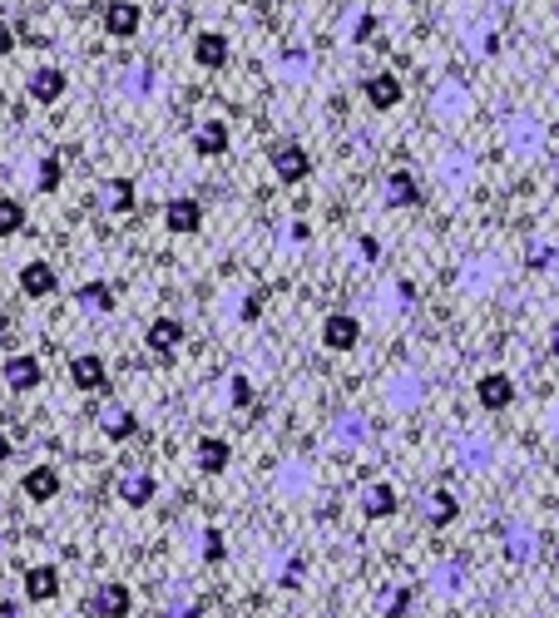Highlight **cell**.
<instances>
[{
  "label": "cell",
  "instance_id": "38",
  "mask_svg": "<svg viewBox=\"0 0 559 618\" xmlns=\"http://www.w3.org/2000/svg\"><path fill=\"white\" fill-rule=\"evenodd\" d=\"M258 312H262V297H248L242 302V322H258Z\"/></svg>",
  "mask_w": 559,
  "mask_h": 618
},
{
  "label": "cell",
  "instance_id": "10",
  "mask_svg": "<svg viewBox=\"0 0 559 618\" xmlns=\"http://www.w3.org/2000/svg\"><path fill=\"white\" fill-rule=\"evenodd\" d=\"M505 559L510 564H530V559H540V529H530V525H505Z\"/></svg>",
  "mask_w": 559,
  "mask_h": 618
},
{
  "label": "cell",
  "instance_id": "2",
  "mask_svg": "<svg viewBox=\"0 0 559 618\" xmlns=\"http://www.w3.org/2000/svg\"><path fill=\"white\" fill-rule=\"evenodd\" d=\"M401 94H406V84H401V74H396V70H372V74L362 80V100L372 104L376 114L401 110Z\"/></svg>",
  "mask_w": 559,
  "mask_h": 618
},
{
  "label": "cell",
  "instance_id": "30",
  "mask_svg": "<svg viewBox=\"0 0 559 618\" xmlns=\"http://www.w3.org/2000/svg\"><path fill=\"white\" fill-rule=\"evenodd\" d=\"M25 228V204L20 198H0V238H15Z\"/></svg>",
  "mask_w": 559,
  "mask_h": 618
},
{
  "label": "cell",
  "instance_id": "23",
  "mask_svg": "<svg viewBox=\"0 0 559 618\" xmlns=\"http://www.w3.org/2000/svg\"><path fill=\"white\" fill-rule=\"evenodd\" d=\"M194 148H198L204 158H224V154H228V124H224V120H204V124L194 130Z\"/></svg>",
  "mask_w": 559,
  "mask_h": 618
},
{
  "label": "cell",
  "instance_id": "40",
  "mask_svg": "<svg viewBox=\"0 0 559 618\" xmlns=\"http://www.w3.org/2000/svg\"><path fill=\"white\" fill-rule=\"evenodd\" d=\"M545 425H550V435H559V401L550 406V415H545Z\"/></svg>",
  "mask_w": 559,
  "mask_h": 618
},
{
  "label": "cell",
  "instance_id": "11",
  "mask_svg": "<svg viewBox=\"0 0 559 618\" xmlns=\"http://www.w3.org/2000/svg\"><path fill=\"white\" fill-rule=\"evenodd\" d=\"M65 90H70V80H65V70H55V65L30 70V80H25V94H30L35 104H55Z\"/></svg>",
  "mask_w": 559,
  "mask_h": 618
},
{
  "label": "cell",
  "instance_id": "33",
  "mask_svg": "<svg viewBox=\"0 0 559 618\" xmlns=\"http://www.w3.org/2000/svg\"><path fill=\"white\" fill-rule=\"evenodd\" d=\"M204 559H208V564H224V559H228V545H224V529H214V525L204 529Z\"/></svg>",
  "mask_w": 559,
  "mask_h": 618
},
{
  "label": "cell",
  "instance_id": "45",
  "mask_svg": "<svg viewBox=\"0 0 559 618\" xmlns=\"http://www.w3.org/2000/svg\"><path fill=\"white\" fill-rule=\"evenodd\" d=\"M234 6H248V0H234Z\"/></svg>",
  "mask_w": 559,
  "mask_h": 618
},
{
  "label": "cell",
  "instance_id": "21",
  "mask_svg": "<svg viewBox=\"0 0 559 618\" xmlns=\"http://www.w3.org/2000/svg\"><path fill=\"white\" fill-rule=\"evenodd\" d=\"M396 509H401V495L386 481H376L372 490H362V515L366 519H392Z\"/></svg>",
  "mask_w": 559,
  "mask_h": 618
},
{
  "label": "cell",
  "instance_id": "28",
  "mask_svg": "<svg viewBox=\"0 0 559 618\" xmlns=\"http://www.w3.org/2000/svg\"><path fill=\"white\" fill-rule=\"evenodd\" d=\"M431 589H436V594H460V589H466V564H460V559L436 564V569H431Z\"/></svg>",
  "mask_w": 559,
  "mask_h": 618
},
{
  "label": "cell",
  "instance_id": "42",
  "mask_svg": "<svg viewBox=\"0 0 559 618\" xmlns=\"http://www.w3.org/2000/svg\"><path fill=\"white\" fill-rule=\"evenodd\" d=\"M168 618H198L194 609H178V614H168Z\"/></svg>",
  "mask_w": 559,
  "mask_h": 618
},
{
  "label": "cell",
  "instance_id": "8",
  "mask_svg": "<svg viewBox=\"0 0 559 618\" xmlns=\"http://www.w3.org/2000/svg\"><path fill=\"white\" fill-rule=\"evenodd\" d=\"M272 174L282 178V184H302V178L312 174V158L302 144H278L272 148Z\"/></svg>",
  "mask_w": 559,
  "mask_h": 618
},
{
  "label": "cell",
  "instance_id": "41",
  "mask_svg": "<svg viewBox=\"0 0 559 618\" xmlns=\"http://www.w3.org/2000/svg\"><path fill=\"white\" fill-rule=\"evenodd\" d=\"M0 618H20V609H15V604H10V599H6V604H0Z\"/></svg>",
  "mask_w": 559,
  "mask_h": 618
},
{
  "label": "cell",
  "instance_id": "27",
  "mask_svg": "<svg viewBox=\"0 0 559 618\" xmlns=\"http://www.w3.org/2000/svg\"><path fill=\"white\" fill-rule=\"evenodd\" d=\"M386 198H392L396 208H421L426 204V194H421V184L411 174H386Z\"/></svg>",
  "mask_w": 559,
  "mask_h": 618
},
{
  "label": "cell",
  "instance_id": "6",
  "mask_svg": "<svg viewBox=\"0 0 559 618\" xmlns=\"http://www.w3.org/2000/svg\"><path fill=\"white\" fill-rule=\"evenodd\" d=\"M0 377H6V387L10 391H35V387H45V367H40L30 351H15V357H6V367H0Z\"/></svg>",
  "mask_w": 559,
  "mask_h": 618
},
{
  "label": "cell",
  "instance_id": "31",
  "mask_svg": "<svg viewBox=\"0 0 559 618\" xmlns=\"http://www.w3.org/2000/svg\"><path fill=\"white\" fill-rule=\"evenodd\" d=\"M406 609H411V584H392V589H386V599H382V614L401 618Z\"/></svg>",
  "mask_w": 559,
  "mask_h": 618
},
{
  "label": "cell",
  "instance_id": "39",
  "mask_svg": "<svg viewBox=\"0 0 559 618\" xmlns=\"http://www.w3.org/2000/svg\"><path fill=\"white\" fill-rule=\"evenodd\" d=\"M10 455H15V445H10V435H6V425H0V465L10 461Z\"/></svg>",
  "mask_w": 559,
  "mask_h": 618
},
{
  "label": "cell",
  "instance_id": "19",
  "mask_svg": "<svg viewBox=\"0 0 559 618\" xmlns=\"http://www.w3.org/2000/svg\"><path fill=\"white\" fill-rule=\"evenodd\" d=\"M60 594V569L55 564H30L25 569V599L30 604H50Z\"/></svg>",
  "mask_w": 559,
  "mask_h": 618
},
{
  "label": "cell",
  "instance_id": "25",
  "mask_svg": "<svg viewBox=\"0 0 559 618\" xmlns=\"http://www.w3.org/2000/svg\"><path fill=\"white\" fill-rule=\"evenodd\" d=\"M228 461H234V451H228L224 435H204V441H198V465H204V475H224Z\"/></svg>",
  "mask_w": 559,
  "mask_h": 618
},
{
  "label": "cell",
  "instance_id": "26",
  "mask_svg": "<svg viewBox=\"0 0 559 618\" xmlns=\"http://www.w3.org/2000/svg\"><path fill=\"white\" fill-rule=\"evenodd\" d=\"M460 471H490V461H495V445L485 441V435H466L460 441Z\"/></svg>",
  "mask_w": 559,
  "mask_h": 618
},
{
  "label": "cell",
  "instance_id": "14",
  "mask_svg": "<svg viewBox=\"0 0 559 618\" xmlns=\"http://www.w3.org/2000/svg\"><path fill=\"white\" fill-rule=\"evenodd\" d=\"M70 381H75L80 391H104L110 387V367H104V357H94V351H80V357L70 361Z\"/></svg>",
  "mask_w": 559,
  "mask_h": 618
},
{
  "label": "cell",
  "instance_id": "5",
  "mask_svg": "<svg viewBox=\"0 0 559 618\" xmlns=\"http://www.w3.org/2000/svg\"><path fill=\"white\" fill-rule=\"evenodd\" d=\"M139 30H144V6L139 0H110V6H104V35L134 40Z\"/></svg>",
  "mask_w": 559,
  "mask_h": 618
},
{
  "label": "cell",
  "instance_id": "36",
  "mask_svg": "<svg viewBox=\"0 0 559 618\" xmlns=\"http://www.w3.org/2000/svg\"><path fill=\"white\" fill-rule=\"evenodd\" d=\"M10 50H15V30H10V25H6V20H0V60H6V55H10Z\"/></svg>",
  "mask_w": 559,
  "mask_h": 618
},
{
  "label": "cell",
  "instance_id": "29",
  "mask_svg": "<svg viewBox=\"0 0 559 618\" xmlns=\"http://www.w3.org/2000/svg\"><path fill=\"white\" fill-rule=\"evenodd\" d=\"M75 297H80V307H90V312H100V317L114 312V287L110 282H84Z\"/></svg>",
  "mask_w": 559,
  "mask_h": 618
},
{
  "label": "cell",
  "instance_id": "4",
  "mask_svg": "<svg viewBox=\"0 0 559 618\" xmlns=\"http://www.w3.org/2000/svg\"><path fill=\"white\" fill-rule=\"evenodd\" d=\"M130 609H134L130 584H120V579L94 584V594H90V614L94 618H130Z\"/></svg>",
  "mask_w": 559,
  "mask_h": 618
},
{
  "label": "cell",
  "instance_id": "20",
  "mask_svg": "<svg viewBox=\"0 0 559 618\" xmlns=\"http://www.w3.org/2000/svg\"><path fill=\"white\" fill-rule=\"evenodd\" d=\"M100 431H104V441H130V435L139 431V415L130 406H120V401H110V406L100 411Z\"/></svg>",
  "mask_w": 559,
  "mask_h": 618
},
{
  "label": "cell",
  "instance_id": "12",
  "mask_svg": "<svg viewBox=\"0 0 559 618\" xmlns=\"http://www.w3.org/2000/svg\"><path fill=\"white\" fill-rule=\"evenodd\" d=\"M55 287H60V272L50 268L45 258H35V262H25V268H20V292H25V297H35V302L55 297Z\"/></svg>",
  "mask_w": 559,
  "mask_h": 618
},
{
  "label": "cell",
  "instance_id": "35",
  "mask_svg": "<svg viewBox=\"0 0 559 618\" xmlns=\"http://www.w3.org/2000/svg\"><path fill=\"white\" fill-rule=\"evenodd\" d=\"M228 387H234V391H228V396H234V406H252V387H248V381L234 377Z\"/></svg>",
  "mask_w": 559,
  "mask_h": 618
},
{
  "label": "cell",
  "instance_id": "32",
  "mask_svg": "<svg viewBox=\"0 0 559 618\" xmlns=\"http://www.w3.org/2000/svg\"><path fill=\"white\" fill-rule=\"evenodd\" d=\"M60 178H65V164H60V158L50 154L45 164H40V194H55V188H60Z\"/></svg>",
  "mask_w": 559,
  "mask_h": 618
},
{
  "label": "cell",
  "instance_id": "34",
  "mask_svg": "<svg viewBox=\"0 0 559 618\" xmlns=\"http://www.w3.org/2000/svg\"><path fill=\"white\" fill-rule=\"evenodd\" d=\"M337 435L342 441H366V415H337Z\"/></svg>",
  "mask_w": 559,
  "mask_h": 618
},
{
  "label": "cell",
  "instance_id": "37",
  "mask_svg": "<svg viewBox=\"0 0 559 618\" xmlns=\"http://www.w3.org/2000/svg\"><path fill=\"white\" fill-rule=\"evenodd\" d=\"M352 35H356V40H372V35H376V16H362V25H356Z\"/></svg>",
  "mask_w": 559,
  "mask_h": 618
},
{
  "label": "cell",
  "instance_id": "16",
  "mask_svg": "<svg viewBox=\"0 0 559 618\" xmlns=\"http://www.w3.org/2000/svg\"><path fill=\"white\" fill-rule=\"evenodd\" d=\"M194 60H198V70H224L228 65V35L224 30H198L194 35Z\"/></svg>",
  "mask_w": 559,
  "mask_h": 618
},
{
  "label": "cell",
  "instance_id": "1",
  "mask_svg": "<svg viewBox=\"0 0 559 618\" xmlns=\"http://www.w3.org/2000/svg\"><path fill=\"white\" fill-rule=\"evenodd\" d=\"M505 144H510L515 158H535L545 154V144H550V134H545V124L535 120V114H510V124H505Z\"/></svg>",
  "mask_w": 559,
  "mask_h": 618
},
{
  "label": "cell",
  "instance_id": "18",
  "mask_svg": "<svg viewBox=\"0 0 559 618\" xmlns=\"http://www.w3.org/2000/svg\"><path fill=\"white\" fill-rule=\"evenodd\" d=\"M114 490H120L124 505L139 509V505H149V499H154V475L144 471V465H130V471H120V485H114Z\"/></svg>",
  "mask_w": 559,
  "mask_h": 618
},
{
  "label": "cell",
  "instance_id": "9",
  "mask_svg": "<svg viewBox=\"0 0 559 618\" xmlns=\"http://www.w3.org/2000/svg\"><path fill=\"white\" fill-rule=\"evenodd\" d=\"M144 347H149L154 357H174V351L184 347V322H178V317H154V322L144 327Z\"/></svg>",
  "mask_w": 559,
  "mask_h": 618
},
{
  "label": "cell",
  "instance_id": "44",
  "mask_svg": "<svg viewBox=\"0 0 559 618\" xmlns=\"http://www.w3.org/2000/svg\"><path fill=\"white\" fill-rule=\"evenodd\" d=\"M0 554H6V539H0Z\"/></svg>",
  "mask_w": 559,
  "mask_h": 618
},
{
  "label": "cell",
  "instance_id": "13",
  "mask_svg": "<svg viewBox=\"0 0 559 618\" xmlns=\"http://www.w3.org/2000/svg\"><path fill=\"white\" fill-rule=\"evenodd\" d=\"M476 396H480V411H510L515 406V381L505 377V371H485Z\"/></svg>",
  "mask_w": 559,
  "mask_h": 618
},
{
  "label": "cell",
  "instance_id": "46",
  "mask_svg": "<svg viewBox=\"0 0 559 618\" xmlns=\"http://www.w3.org/2000/svg\"><path fill=\"white\" fill-rule=\"evenodd\" d=\"M555 20H559V6H555Z\"/></svg>",
  "mask_w": 559,
  "mask_h": 618
},
{
  "label": "cell",
  "instance_id": "43",
  "mask_svg": "<svg viewBox=\"0 0 559 618\" xmlns=\"http://www.w3.org/2000/svg\"><path fill=\"white\" fill-rule=\"evenodd\" d=\"M550 347L559 351V322H555V332H550Z\"/></svg>",
  "mask_w": 559,
  "mask_h": 618
},
{
  "label": "cell",
  "instance_id": "17",
  "mask_svg": "<svg viewBox=\"0 0 559 618\" xmlns=\"http://www.w3.org/2000/svg\"><path fill=\"white\" fill-rule=\"evenodd\" d=\"M421 515H426L431 529H446V525H456L460 499L451 495V490H426V499H421Z\"/></svg>",
  "mask_w": 559,
  "mask_h": 618
},
{
  "label": "cell",
  "instance_id": "3",
  "mask_svg": "<svg viewBox=\"0 0 559 618\" xmlns=\"http://www.w3.org/2000/svg\"><path fill=\"white\" fill-rule=\"evenodd\" d=\"M322 347L327 351H356L362 347V317H352V312H327L322 317Z\"/></svg>",
  "mask_w": 559,
  "mask_h": 618
},
{
  "label": "cell",
  "instance_id": "24",
  "mask_svg": "<svg viewBox=\"0 0 559 618\" xmlns=\"http://www.w3.org/2000/svg\"><path fill=\"white\" fill-rule=\"evenodd\" d=\"M100 204H104V213H114V218L134 213V178H110V184L100 188Z\"/></svg>",
  "mask_w": 559,
  "mask_h": 618
},
{
  "label": "cell",
  "instance_id": "15",
  "mask_svg": "<svg viewBox=\"0 0 559 618\" xmlns=\"http://www.w3.org/2000/svg\"><path fill=\"white\" fill-rule=\"evenodd\" d=\"M20 490H25L30 505H50V499L60 495V471H55V465H30L25 481H20Z\"/></svg>",
  "mask_w": 559,
  "mask_h": 618
},
{
  "label": "cell",
  "instance_id": "7",
  "mask_svg": "<svg viewBox=\"0 0 559 618\" xmlns=\"http://www.w3.org/2000/svg\"><path fill=\"white\" fill-rule=\"evenodd\" d=\"M164 228L174 233V238L198 233V228H204V204H198V198H188V194L168 198V204H164Z\"/></svg>",
  "mask_w": 559,
  "mask_h": 618
},
{
  "label": "cell",
  "instance_id": "22",
  "mask_svg": "<svg viewBox=\"0 0 559 618\" xmlns=\"http://www.w3.org/2000/svg\"><path fill=\"white\" fill-rule=\"evenodd\" d=\"M431 110L446 114V120H460V114H470V90L466 84H456V80H446L436 90V100H431Z\"/></svg>",
  "mask_w": 559,
  "mask_h": 618
}]
</instances>
